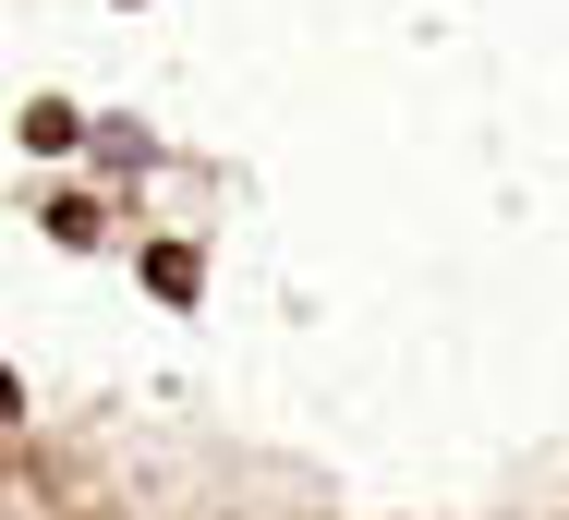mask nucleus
Wrapping results in <instances>:
<instances>
[{"instance_id": "nucleus-1", "label": "nucleus", "mask_w": 569, "mask_h": 520, "mask_svg": "<svg viewBox=\"0 0 569 520\" xmlns=\"http://www.w3.org/2000/svg\"><path fill=\"white\" fill-rule=\"evenodd\" d=\"M12 412H24V388H12V376H0V423H12Z\"/></svg>"}]
</instances>
